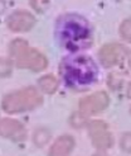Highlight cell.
<instances>
[{"label":"cell","instance_id":"1","mask_svg":"<svg viewBox=\"0 0 131 156\" xmlns=\"http://www.w3.org/2000/svg\"><path fill=\"white\" fill-rule=\"evenodd\" d=\"M56 34L58 41L71 51L83 50L91 43V28L87 20L76 14H67L59 18Z\"/></svg>","mask_w":131,"mask_h":156},{"label":"cell","instance_id":"2","mask_svg":"<svg viewBox=\"0 0 131 156\" xmlns=\"http://www.w3.org/2000/svg\"><path fill=\"white\" fill-rule=\"evenodd\" d=\"M97 66L88 56H73L63 61L62 76L69 88H86L97 79Z\"/></svg>","mask_w":131,"mask_h":156},{"label":"cell","instance_id":"3","mask_svg":"<svg viewBox=\"0 0 131 156\" xmlns=\"http://www.w3.org/2000/svg\"><path fill=\"white\" fill-rule=\"evenodd\" d=\"M43 98L35 88L28 87L18 91L10 93L3 99V109L6 113H20L39 107Z\"/></svg>","mask_w":131,"mask_h":156},{"label":"cell","instance_id":"4","mask_svg":"<svg viewBox=\"0 0 131 156\" xmlns=\"http://www.w3.org/2000/svg\"><path fill=\"white\" fill-rule=\"evenodd\" d=\"M17 66L19 69H29L32 71H42L47 67L48 61L43 53L35 48H29L28 46L23 48L17 56Z\"/></svg>","mask_w":131,"mask_h":156},{"label":"cell","instance_id":"5","mask_svg":"<svg viewBox=\"0 0 131 156\" xmlns=\"http://www.w3.org/2000/svg\"><path fill=\"white\" fill-rule=\"evenodd\" d=\"M88 133L92 140V145L98 150H107L113 144V138L109 131V127L102 121L91 122L88 126Z\"/></svg>","mask_w":131,"mask_h":156},{"label":"cell","instance_id":"6","mask_svg":"<svg viewBox=\"0 0 131 156\" xmlns=\"http://www.w3.org/2000/svg\"><path fill=\"white\" fill-rule=\"evenodd\" d=\"M110 104V98L105 91H97L80 100V112L84 115L97 114L105 111Z\"/></svg>","mask_w":131,"mask_h":156},{"label":"cell","instance_id":"7","mask_svg":"<svg viewBox=\"0 0 131 156\" xmlns=\"http://www.w3.org/2000/svg\"><path fill=\"white\" fill-rule=\"evenodd\" d=\"M35 24V18L33 14L25 10H18L9 15L6 19V26L13 32H28Z\"/></svg>","mask_w":131,"mask_h":156},{"label":"cell","instance_id":"8","mask_svg":"<svg viewBox=\"0 0 131 156\" xmlns=\"http://www.w3.org/2000/svg\"><path fill=\"white\" fill-rule=\"evenodd\" d=\"M126 50L119 43H107L102 46L98 52V58L105 67H112L122 60Z\"/></svg>","mask_w":131,"mask_h":156},{"label":"cell","instance_id":"9","mask_svg":"<svg viewBox=\"0 0 131 156\" xmlns=\"http://www.w3.org/2000/svg\"><path fill=\"white\" fill-rule=\"evenodd\" d=\"M0 132L2 136L5 138H9L11 141H23L27 137V131L24 126L10 118H3L0 122Z\"/></svg>","mask_w":131,"mask_h":156},{"label":"cell","instance_id":"10","mask_svg":"<svg viewBox=\"0 0 131 156\" xmlns=\"http://www.w3.org/2000/svg\"><path fill=\"white\" fill-rule=\"evenodd\" d=\"M73 147H74L73 137L69 135H63L56 140V142L52 145L48 154L51 156H64L71 152Z\"/></svg>","mask_w":131,"mask_h":156},{"label":"cell","instance_id":"11","mask_svg":"<svg viewBox=\"0 0 131 156\" xmlns=\"http://www.w3.org/2000/svg\"><path fill=\"white\" fill-rule=\"evenodd\" d=\"M38 85L45 94H53L58 88V81L53 75H45L38 80Z\"/></svg>","mask_w":131,"mask_h":156},{"label":"cell","instance_id":"12","mask_svg":"<svg viewBox=\"0 0 131 156\" xmlns=\"http://www.w3.org/2000/svg\"><path fill=\"white\" fill-rule=\"evenodd\" d=\"M51 140V132L47 128H38L33 135V142L38 147H43Z\"/></svg>","mask_w":131,"mask_h":156},{"label":"cell","instance_id":"13","mask_svg":"<svg viewBox=\"0 0 131 156\" xmlns=\"http://www.w3.org/2000/svg\"><path fill=\"white\" fill-rule=\"evenodd\" d=\"M120 34L126 41H131V17L125 19L120 26Z\"/></svg>","mask_w":131,"mask_h":156},{"label":"cell","instance_id":"14","mask_svg":"<svg viewBox=\"0 0 131 156\" xmlns=\"http://www.w3.org/2000/svg\"><path fill=\"white\" fill-rule=\"evenodd\" d=\"M27 46H28V43L25 41H23V40H15V41H13L10 43V47H9L10 55H11L13 57H15L23 48L27 47Z\"/></svg>","mask_w":131,"mask_h":156},{"label":"cell","instance_id":"15","mask_svg":"<svg viewBox=\"0 0 131 156\" xmlns=\"http://www.w3.org/2000/svg\"><path fill=\"white\" fill-rule=\"evenodd\" d=\"M120 147L124 152L131 154V132H126V133H124L121 136Z\"/></svg>","mask_w":131,"mask_h":156},{"label":"cell","instance_id":"16","mask_svg":"<svg viewBox=\"0 0 131 156\" xmlns=\"http://www.w3.org/2000/svg\"><path fill=\"white\" fill-rule=\"evenodd\" d=\"M69 122H71V124L73 127L76 128H81L83 127L84 124H86V115H84L83 113H74L72 117H71V119H69Z\"/></svg>","mask_w":131,"mask_h":156},{"label":"cell","instance_id":"17","mask_svg":"<svg viewBox=\"0 0 131 156\" xmlns=\"http://www.w3.org/2000/svg\"><path fill=\"white\" fill-rule=\"evenodd\" d=\"M122 84V76L120 74H116V73H112L110 76H109V87L110 89L112 90H117Z\"/></svg>","mask_w":131,"mask_h":156},{"label":"cell","instance_id":"18","mask_svg":"<svg viewBox=\"0 0 131 156\" xmlns=\"http://www.w3.org/2000/svg\"><path fill=\"white\" fill-rule=\"evenodd\" d=\"M30 5L38 13H43L49 5V0H30Z\"/></svg>","mask_w":131,"mask_h":156},{"label":"cell","instance_id":"19","mask_svg":"<svg viewBox=\"0 0 131 156\" xmlns=\"http://www.w3.org/2000/svg\"><path fill=\"white\" fill-rule=\"evenodd\" d=\"M11 71V65H10V61L9 60H5L2 58V76H8Z\"/></svg>","mask_w":131,"mask_h":156},{"label":"cell","instance_id":"20","mask_svg":"<svg viewBox=\"0 0 131 156\" xmlns=\"http://www.w3.org/2000/svg\"><path fill=\"white\" fill-rule=\"evenodd\" d=\"M126 94H127V98L131 99V83L129 84V87H127V93H126Z\"/></svg>","mask_w":131,"mask_h":156},{"label":"cell","instance_id":"21","mask_svg":"<svg viewBox=\"0 0 131 156\" xmlns=\"http://www.w3.org/2000/svg\"><path fill=\"white\" fill-rule=\"evenodd\" d=\"M129 67L131 69V56H130V58H129Z\"/></svg>","mask_w":131,"mask_h":156},{"label":"cell","instance_id":"22","mask_svg":"<svg viewBox=\"0 0 131 156\" xmlns=\"http://www.w3.org/2000/svg\"><path fill=\"white\" fill-rule=\"evenodd\" d=\"M130 114H131V107H130Z\"/></svg>","mask_w":131,"mask_h":156}]
</instances>
